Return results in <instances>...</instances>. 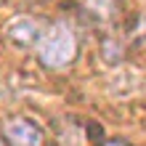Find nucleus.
Wrapping results in <instances>:
<instances>
[{"label":"nucleus","instance_id":"obj_1","mask_svg":"<svg viewBox=\"0 0 146 146\" xmlns=\"http://www.w3.org/2000/svg\"><path fill=\"white\" fill-rule=\"evenodd\" d=\"M40 61L48 69H64L77 58V37L66 24H50L40 35Z\"/></svg>","mask_w":146,"mask_h":146},{"label":"nucleus","instance_id":"obj_2","mask_svg":"<svg viewBox=\"0 0 146 146\" xmlns=\"http://www.w3.org/2000/svg\"><path fill=\"white\" fill-rule=\"evenodd\" d=\"M3 138L8 146H42V130L24 117H13L3 125Z\"/></svg>","mask_w":146,"mask_h":146},{"label":"nucleus","instance_id":"obj_3","mask_svg":"<svg viewBox=\"0 0 146 146\" xmlns=\"http://www.w3.org/2000/svg\"><path fill=\"white\" fill-rule=\"evenodd\" d=\"M40 35H42V27L29 16H16L8 27V37L16 42H35L40 40Z\"/></svg>","mask_w":146,"mask_h":146},{"label":"nucleus","instance_id":"obj_4","mask_svg":"<svg viewBox=\"0 0 146 146\" xmlns=\"http://www.w3.org/2000/svg\"><path fill=\"white\" fill-rule=\"evenodd\" d=\"M106 146H127V143H119V141H111V143H106Z\"/></svg>","mask_w":146,"mask_h":146},{"label":"nucleus","instance_id":"obj_5","mask_svg":"<svg viewBox=\"0 0 146 146\" xmlns=\"http://www.w3.org/2000/svg\"><path fill=\"white\" fill-rule=\"evenodd\" d=\"M0 146H5V143H0Z\"/></svg>","mask_w":146,"mask_h":146}]
</instances>
